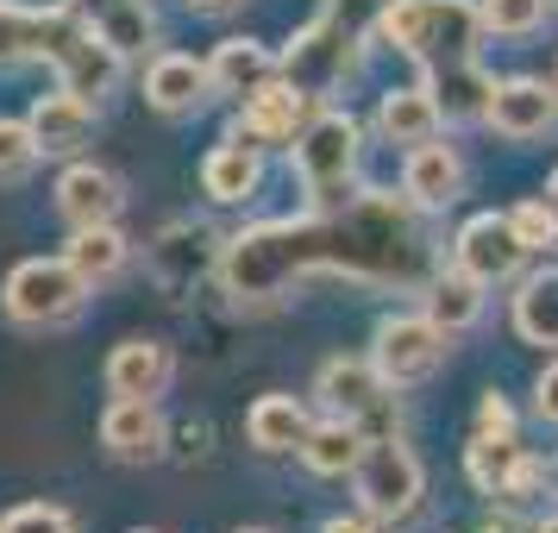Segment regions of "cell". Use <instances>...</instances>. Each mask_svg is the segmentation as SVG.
Segmentation results:
<instances>
[{
	"label": "cell",
	"mask_w": 558,
	"mask_h": 533,
	"mask_svg": "<svg viewBox=\"0 0 558 533\" xmlns=\"http://www.w3.org/2000/svg\"><path fill=\"white\" fill-rule=\"evenodd\" d=\"M95 295V282L82 277L70 257H26V264H13L7 270V289H0V307H7V320L13 327H70L82 307Z\"/></svg>",
	"instance_id": "4"
},
{
	"label": "cell",
	"mask_w": 558,
	"mask_h": 533,
	"mask_svg": "<svg viewBox=\"0 0 558 533\" xmlns=\"http://www.w3.org/2000/svg\"><path fill=\"white\" fill-rule=\"evenodd\" d=\"M38 157H45V145H38L32 120H0V182H26Z\"/></svg>",
	"instance_id": "32"
},
{
	"label": "cell",
	"mask_w": 558,
	"mask_h": 533,
	"mask_svg": "<svg viewBox=\"0 0 558 533\" xmlns=\"http://www.w3.org/2000/svg\"><path fill=\"white\" fill-rule=\"evenodd\" d=\"M521 458H527V446H521L514 433H477V439L464 446V477L477 483V496H508Z\"/></svg>",
	"instance_id": "29"
},
{
	"label": "cell",
	"mask_w": 558,
	"mask_h": 533,
	"mask_svg": "<svg viewBox=\"0 0 558 533\" xmlns=\"http://www.w3.org/2000/svg\"><path fill=\"white\" fill-rule=\"evenodd\" d=\"M546 496H553V502H558V452L546 458Z\"/></svg>",
	"instance_id": "40"
},
{
	"label": "cell",
	"mask_w": 558,
	"mask_h": 533,
	"mask_svg": "<svg viewBox=\"0 0 558 533\" xmlns=\"http://www.w3.org/2000/svg\"><path fill=\"white\" fill-rule=\"evenodd\" d=\"M314 396L327 402V414L357 421L371 439H377V433H396V421H389L396 389L383 383V371L371 364V358H327V364H320V377H314Z\"/></svg>",
	"instance_id": "8"
},
{
	"label": "cell",
	"mask_w": 558,
	"mask_h": 533,
	"mask_svg": "<svg viewBox=\"0 0 558 533\" xmlns=\"http://www.w3.org/2000/svg\"><path fill=\"white\" fill-rule=\"evenodd\" d=\"M383 0H327L289 45H282V76L307 88L314 101H332L364 63V38H377Z\"/></svg>",
	"instance_id": "2"
},
{
	"label": "cell",
	"mask_w": 558,
	"mask_h": 533,
	"mask_svg": "<svg viewBox=\"0 0 558 533\" xmlns=\"http://www.w3.org/2000/svg\"><path fill=\"white\" fill-rule=\"evenodd\" d=\"M489 132H502L514 145H533V138H553L558 132V82H539V76H508L496 82L489 95Z\"/></svg>",
	"instance_id": "12"
},
{
	"label": "cell",
	"mask_w": 558,
	"mask_h": 533,
	"mask_svg": "<svg viewBox=\"0 0 558 533\" xmlns=\"http://www.w3.org/2000/svg\"><path fill=\"white\" fill-rule=\"evenodd\" d=\"M452 352V332L433 320L427 307L421 314H389L371 339V364L383 371L389 389H421V383L439 377V364Z\"/></svg>",
	"instance_id": "7"
},
{
	"label": "cell",
	"mask_w": 558,
	"mask_h": 533,
	"mask_svg": "<svg viewBox=\"0 0 558 533\" xmlns=\"http://www.w3.org/2000/svg\"><path fill=\"white\" fill-rule=\"evenodd\" d=\"M483 533H521V528H514L508 514H489V521H483Z\"/></svg>",
	"instance_id": "39"
},
{
	"label": "cell",
	"mask_w": 558,
	"mask_h": 533,
	"mask_svg": "<svg viewBox=\"0 0 558 533\" xmlns=\"http://www.w3.org/2000/svg\"><path fill=\"white\" fill-rule=\"evenodd\" d=\"M314 95L307 88H295L289 76H277V82H264L257 95H245L239 101V120H232V138H252L257 152L264 145H295V132L307 126V113H314Z\"/></svg>",
	"instance_id": "11"
},
{
	"label": "cell",
	"mask_w": 558,
	"mask_h": 533,
	"mask_svg": "<svg viewBox=\"0 0 558 533\" xmlns=\"http://www.w3.org/2000/svg\"><path fill=\"white\" fill-rule=\"evenodd\" d=\"M132 533H157V528H132Z\"/></svg>",
	"instance_id": "44"
},
{
	"label": "cell",
	"mask_w": 558,
	"mask_h": 533,
	"mask_svg": "<svg viewBox=\"0 0 558 533\" xmlns=\"http://www.w3.org/2000/svg\"><path fill=\"white\" fill-rule=\"evenodd\" d=\"M182 7H189V13H232L239 0H182Z\"/></svg>",
	"instance_id": "38"
},
{
	"label": "cell",
	"mask_w": 558,
	"mask_h": 533,
	"mask_svg": "<svg viewBox=\"0 0 558 533\" xmlns=\"http://www.w3.org/2000/svg\"><path fill=\"white\" fill-rule=\"evenodd\" d=\"M101 446L120 464H157L163 446H170V427H163L157 402H145V396H113L101 414Z\"/></svg>",
	"instance_id": "13"
},
{
	"label": "cell",
	"mask_w": 558,
	"mask_h": 533,
	"mask_svg": "<svg viewBox=\"0 0 558 533\" xmlns=\"http://www.w3.org/2000/svg\"><path fill=\"white\" fill-rule=\"evenodd\" d=\"M63 7H70V13H82V26L101 32L120 57L151 51V38H157L151 0H63Z\"/></svg>",
	"instance_id": "22"
},
{
	"label": "cell",
	"mask_w": 558,
	"mask_h": 533,
	"mask_svg": "<svg viewBox=\"0 0 558 533\" xmlns=\"http://www.w3.org/2000/svg\"><path fill=\"white\" fill-rule=\"evenodd\" d=\"M120 70H126V57L113 51L101 32H82L76 45L57 57V82H63L70 95H82V101H101V95H113Z\"/></svg>",
	"instance_id": "23"
},
{
	"label": "cell",
	"mask_w": 558,
	"mask_h": 533,
	"mask_svg": "<svg viewBox=\"0 0 558 533\" xmlns=\"http://www.w3.org/2000/svg\"><path fill=\"white\" fill-rule=\"evenodd\" d=\"M364 446H371V433L357 427V421H345V414H327V421H314L302 439V464L314 471V477H352L357 458H364Z\"/></svg>",
	"instance_id": "24"
},
{
	"label": "cell",
	"mask_w": 558,
	"mask_h": 533,
	"mask_svg": "<svg viewBox=\"0 0 558 533\" xmlns=\"http://www.w3.org/2000/svg\"><path fill=\"white\" fill-rule=\"evenodd\" d=\"M0 533H76V514L57 502H20L0 514Z\"/></svg>",
	"instance_id": "34"
},
{
	"label": "cell",
	"mask_w": 558,
	"mask_h": 533,
	"mask_svg": "<svg viewBox=\"0 0 558 533\" xmlns=\"http://www.w3.org/2000/svg\"><path fill=\"white\" fill-rule=\"evenodd\" d=\"M207 95H214V76H207L202 57H182V51L151 57V70H145V107H151V113L182 120V113L207 107Z\"/></svg>",
	"instance_id": "16"
},
{
	"label": "cell",
	"mask_w": 558,
	"mask_h": 533,
	"mask_svg": "<svg viewBox=\"0 0 558 533\" xmlns=\"http://www.w3.org/2000/svg\"><path fill=\"white\" fill-rule=\"evenodd\" d=\"M257 182H264V152H257L252 138H232L227 132V138L202 157V195L207 202H220V207L252 202Z\"/></svg>",
	"instance_id": "21"
},
{
	"label": "cell",
	"mask_w": 558,
	"mask_h": 533,
	"mask_svg": "<svg viewBox=\"0 0 558 533\" xmlns=\"http://www.w3.org/2000/svg\"><path fill=\"white\" fill-rule=\"evenodd\" d=\"M533 533H558V514H546V521H539V528H533Z\"/></svg>",
	"instance_id": "41"
},
{
	"label": "cell",
	"mask_w": 558,
	"mask_h": 533,
	"mask_svg": "<svg viewBox=\"0 0 558 533\" xmlns=\"http://www.w3.org/2000/svg\"><path fill=\"white\" fill-rule=\"evenodd\" d=\"M508 320H514V332H521L527 346L558 352V264H546V270H533V277L514 282V307H508Z\"/></svg>",
	"instance_id": "27"
},
{
	"label": "cell",
	"mask_w": 558,
	"mask_h": 533,
	"mask_svg": "<svg viewBox=\"0 0 558 533\" xmlns=\"http://www.w3.org/2000/svg\"><path fill=\"white\" fill-rule=\"evenodd\" d=\"M546 195H553V202H558V170H553V182H546Z\"/></svg>",
	"instance_id": "42"
},
{
	"label": "cell",
	"mask_w": 558,
	"mask_h": 533,
	"mask_svg": "<svg viewBox=\"0 0 558 533\" xmlns=\"http://www.w3.org/2000/svg\"><path fill=\"white\" fill-rule=\"evenodd\" d=\"M508 220H514V232H521V245H527V252H558V202H553V195H546V202L508 207Z\"/></svg>",
	"instance_id": "33"
},
{
	"label": "cell",
	"mask_w": 558,
	"mask_h": 533,
	"mask_svg": "<svg viewBox=\"0 0 558 533\" xmlns=\"http://www.w3.org/2000/svg\"><path fill=\"white\" fill-rule=\"evenodd\" d=\"M320 533H377V521H371V514L357 508V514H332V521H327Z\"/></svg>",
	"instance_id": "37"
},
{
	"label": "cell",
	"mask_w": 558,
	"mask_h": 533,
	"mask_svg": "<svg viewBox=\"0 0 558 533\" xmlns=\"http://www.w3.org/2000/svg\"><path fill=\"white\" fill-rule=\"evenodd\" d=\"M120 207H126V182L101 170V163H70L63 177H57V214H63V227H107V220H120Z\"/></svg>",
	"instance_id": "14"
},
{
	"label": "cell",
	"mask_w": 558,
	"mask_h": 533,
	"mask_svg": "<svg viewBox=\"0 0 558 533\" xmlns=\"http://www.w3.org/2000/svg\"><path fill=\"white\" fill-rule=\"evenodd\" d=\"M239 533H270V528H239Z\"/></svg>",
	"instance_id": "43"
},
{
	"label": "cell",
	"mask_w": 558,
	"mask_h": 533,
	"mask_svg": "<svg viewBox=\"0 0 558 533\" xmlns=\"http://www.w3.org/2000/svg\"><path fill=\"white\" fill-rule=\"evenodd\" d=\"M402 195L421 214H446V207L464 195V157L452 152V145H414L408 152V163H402Z\"/></svg>",
	"instance_id": "17"
},
{
	"label": "cell",
	"mask_w": 558,
	"mask_h": 533,
	"mask_svg": "<svg viewBox=\"0 0 558 533\" xmlns=\"http://www.w3.org/2000/svg\"><path fill=\"white\" fill-rule=\"evenodd\" d=\"M364 132H357V120L345 113V107H314L307 113V126L295 132V145H289V163H295V182H302L307 202H339L345 189H352L357 177V145Z\"/></svg>",
	"instance_id": "5"
},
{
	"label": "cell",
	"mask_w": 558,
	"mask_h": 533,
	"mask_svg": "<svg viewBox=\"0 0 558 533\" xmlns=\"http://www.w3.org/2000/svg\"><path fill=\"white\" fill-rule=\"evenodd\" d=\"M527 245H521V232H514V220L508 214H471L464 227H458L452 239V264L458 270H471L477 282H514L521 277V264H527Z\"/></svg>",
	"instance_id": "10"
},
{
	"label": "cell",
	"mask_w": 558,
	"mask_h": 533,
	"mask_svg": "<svg viewBox=\"0 0 558 533\" xmlns=\"http://www.w3.org/2000/svg\"><path fill=\"white\" fill-rule=\"evenodd\" d=\"M483 32L496 38H533V32L553 20V0H477Z\"/></svg>",
	"instance_id": "31"
},
{
	"label": "cell",
	"mask_w": 558,
	"mask_h": 533,
	"mask_svg": "<svg viewBox=\"0 0 558 533\" xmlns=\"http://www.w3.org/2000/svg\"><path fill=\"white\" fill-rule=\"evenodd\" d=\"M207 76H214V95L245 101L264 82L282 76V51L257 45V38H227V45H214V57H207Z\"/></svg>",
	"instance_id": "20"
},
{
	"label": "cell",
	"mask_w": 558,
	"mask_h": 533,
	"mask_svg": "<svg viewBox=\"0 0 558 533\" xmlns=\"http://www.w3.org/2000/svg\"><path fill=\"white\" fill-rule=\"evenodd\" d=\"M82 13L70 7H20V0H0V63H26V57H57L82 38Z\"/></svg>",
	"instance_id": "9"
},
{
	"label": "cell",
	"mask_w": 558,
	"mask_h": 533,
	"mask_svg": "<svg viewBox=\"0 0 558 533\" xmlns=\"http://www.w3.org/2000/svg\"><path fill=\"white\" fill-rule=\"evenodd\" d=\"M483 302H489V282H477L471 270H458V264H439V277L421 289V307H427L433 320L446 332H464L483 320Z\"/></svg>",
	"instance_id": "25"
},
{
	"label": "cell",
	"mask_w": 558,
	"mask_h": 533,
	"mask_svg": "<svg viewBox=\"0 0 558 533\" xmlns=\"http://www.w3.org/2000/svg\"><path fill=\"white\" fill-rule=\"evenodd\" d=\"M433 101L446 113V126H464V120H489V95H496V76L483 63H458V70H433L427 76Z\"/></svg>",
	"instance_id": "28"
},
{
	"label": "cell",
	"mask_w": 558,
	"mask_h": 533,
	"mask_svg": "<svg viewBox=\"0 0 558 533\" xmlns=\"http://www.w3.org/2000/svg\"><path fill=\"white\" fill-rule=\"evenodd\" d=\"M533 414H539L546 427H558V358L539 371V383H533Z\"/></svg>",
	"instance_id": "36"
},
{
	"label": "cell",
	"mask_w": 558,
	"mask_h": 533,
	"mask_svg": "<svg viewBox=\"0 0 558 533\" xmlns=\"http://www.w3.org/2000/svg\"><path fill=\"white\" fill-rule=\"evenodd\" d=\"M307 427H314V414H307V408L295 402V396H282V389L257 396L252 414H245V433H252V446H257V452H270V458L302 452Z\"/></svg>",
	"instance_id": "26"
},
{
	"label": "cell",
	"mask_w": 558,
	"mask_h": 533,
	"mask_svg": "<svg viewBox=\"0 0 558 533\" xmlns=\"http://www.w3.org/2000/svg\"><path fill=\"white\" fill-rule=\"evenodd\" d=\"M377 38L433 76V70L477 63L483 13H477V0H383Z\"/></svg>",
	"instance_id": "3"
},
{
	"label": "cell",
	"mask_w": 558,
	"mask_h": 533,
	"mask_svg": "<svg viewBox=\"0 0 558 533\" xmlns=\"http://www.w3.org/2000/svg\"><path fill=\"white\" fill-rule=\"evenodd\" d=\"M352 489H357V508L377 528H402L408 514L421 508V496H427V471H421V458L408 452L396 433H377L364 446V458H357Z\"/></svg>",
	"instance_id": "6"
},
{
	"label": "cell",
	"mask_w": 558,
	"mask_h": 533,
	"mask_svg": "<svg viewBox=\"0 0 558 533\" xmlns=\"http://www.w3.org/2000/svg\"><path fill=\"white\" fill-rule=\"evenodd\" d=\"M32 132H38V145H45V157H70V152H82L88 138H95V101H82V95H70L63 82H57L51 95H38L32 101Z\"/></svg>",
	"instance_id": "18"
},
{
	"label": "cell",
	"mask_w": 558,
	"mask_h": 533,
	"mask_svg": "<svg viewBox=\"0 0 558 533\" xmlns=\"http://www.w3.org/2000/svg\"><path fill=\"white\" fill-rule=\"evenodd\" d=\"M63 257H70V264H76L82 277H88L95 289H101V282H113L120 270H126L132 245H126V232H120L113 220H107V227H76V232H70Z\"/></svg>",
	"instance_id": "30"
},
{
	"label": "cell",
	"mask_w": 558,
	"mask_h": 533,
	"mask_svg": "<svg viewBox=\"0 0 558 533\" xmlns=\"http://www.w3.org/2000/svg\"><path fill=\"white\" fill-rule=\"evenodd\" d=\"M446 132V113H439V101H433L427 82H414V88H389L377 101V138L383 145H402V152H414V145H433Z\"/></svg>",
	"instance_id": "19"
},
{
	"label": "cell",
	"mask_w": 558,
	"mask_h": 533,
	"mask_svg": "<svg viewBox=\"0 0 558 533\" xmlns=\"http://www.w3.org/2000/svg\"><path fill=\"white\" fill-rule=\"evenodd\" d=\"M307 277H345L371 289H427L439 277L421 207L389 189H345L289 220H257L220 245V289L232 307H277Z\"/></svg>",
	"instance_id": "1"
},
{
	"label": "cell",
	"mask_w": 558,
	"mask_h": 533,
	"mask_svg": "<svg viewBox=\"0 0 558 533\" xmlns=\"http://www.w3.org/2000/svg\"><path fill=\"white\" fill-rule=\"evenodd\" d=\"M101 377L113 396H145V402H157L170 383H177V352L163 346V339H120L113 352H107Z\"/></svg>",
	"instance_id": "15"
},
{
	"label": "cell",
	"mask_w": 558,
	"mask_h": 533,
	"mask_svg": "<svg viewBox=\"0 0 558 533\" xmlns=\"http://www.w3.org/2000/svg\"><path fill=\"white\" fill-rule=\"evenodd\" d=\"M477 433H514V408H508L502 389H483V402H477Z\"/></svg>",
	"instance_id": "35"
}]
</instances>
